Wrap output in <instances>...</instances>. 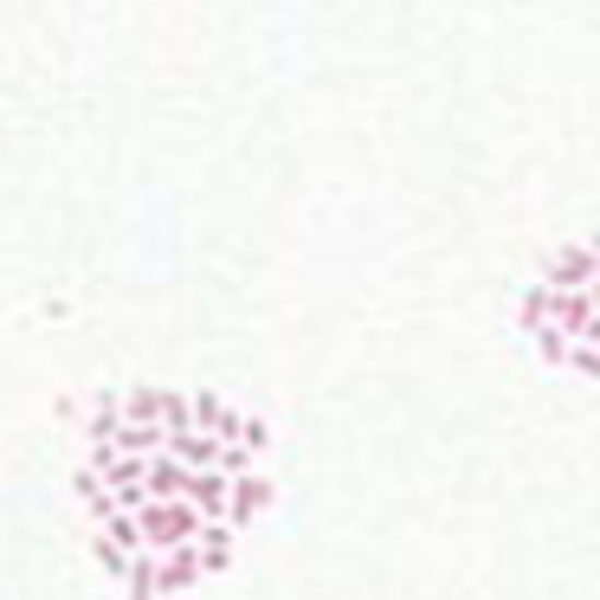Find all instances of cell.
Returning a JSON list of instances; mask_svg holds the SVG:
<instances>
[{
  "instance_id": "3",
  "label": "cell",
  "mask_w": 600,
  "mask_h": 600,
  "mask_svg": "<svg viewBox=\"0 0 600 600\" xmlns=\"http://www.w3.org/2000/svg\"><path fill=\"white\" fill-rule=\"evenodd\" d=\"M266 497H271V491H266V478H252V471H239V478H233V510H226V523H233V530H239V523H252Z\"/></svg>"
},
{
  "instance_id": "1",
  "label": "cell",
  "mask_w": 600,
  "mask_h": 600,
  "mask_svg": "<svg viewBox=\"0 0 600 600\" xmlns=\"http://www.w3.org/2000/svg\"><path fill=\"white\" fill-rule=\"evenodd\" d=\"M136 517H142V536H149L155 555H168V549H181V542H195V536L207 530L195 497H155V504H142Z\"/></svg>"
},
{
  "instance_id": "2",
  "label": "cell",
  "mask_w": 600,
  "mask_h": 600,
  "mask_svg": "<svg viewBox=\"0 0 600 600\" xmlns=\"http://www.w3.org/2000/svg\"><path fill=\"white\" fill-rule=\"evenodd\" d=\"M200 575H207V568H200V549H195V542H181V549H168V555L155 562V581H162V595H181V588H195Z\"/></svg>"
},
{
  "instance_id": "4",
  "label": "cell",
  "mask_w": 600,
  "mask_h": 600,
  "mask_svg": "<svg viewBox=\"0 0 600 600\" xmlns=\"http://www.w3.org/2000/svg\"><path fill=\"white\" fill-rule=\"evenodd\" d=\"M195 549H200V568L220 575V568L233 562V523H207V530L195 536Z\"/></svg>"
}]
</instances>
